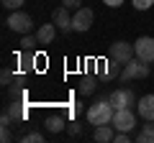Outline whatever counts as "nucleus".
I'll return each instance as SVG.
<instances>
[{"instance_id": "25", "label": "nucleus", "mask_w": 154, "mask_h": 143, "mask_svg": "<svg viewBox=\"0 0 154 143\" xmlns=\"http://www.w3.org/2000/svg\"><path fill=\"white\" fill-rule=\"evenodd\" d=\"M80 3H82V0H62V5L69 8V10H80Z\"/></svg>"}, {"instance_id": "22", "label": "nucleus", "mask_w": 154, "mask_h": 143, "mask_svg": "<svg viewBox=\"0 0 154 143\" xmlns=\"http://www.w3.org/2000/svg\"><path fill=\"white\" fill-rule=\"evenodd\" d=\"M67 133H69V136H80V133H82V128H80V123H77V120L67 123Z\"/></svg>"}, {"instance_id": "11", "label": "nucleus", "mask_w": 154, "mask_h": 143, "mask_svg": "<svg viewBox=\"0 0 154 143\" xmlns=\"http://www.w3.org/2000/svg\"><path fill=\"white\" fill-rule=\"evenodd\" d=\"M57 36V23H44V26H38L36 28V39L38 44H51Z\"/></svg>"}, {"instance_id": "7", "label": "nucleus", "mask_w": 154, "mask_h": 143, "mask_svg": "<svg viewBox=\"0 0 154 143\" xmlns=\"http://www.w3.org/2000/svg\"><path fill=\"white\" fill-rule=\"evenodd\" d=\"M134 49H136V56L141 61H146V64L154 61V39L152 36H139L136 44H134Z\"/></svg>"}, {"instance_id": "6", "label": "nucleus", "mask_w": 154, "mask_h": 143, "mask_svg": "<svg viewBox=\"0 0 154 143\" xmlns=\"http://www.w3.org/2000/svg\"><path fill=\"white\" fill-rule=\"evenodd\" d=\"M108 102L113 105L116 110H121V107H134L139 100H136V95H134V89L123 87V89H113V92L108 95Z\"/></svg>"}, {"instance_id": "10", "label": "nucleus", "mask_w": 154, "mask_h": 143, "mask_svg": "<svg viewBox=\"0 0 154 143\" xmlns=\"http://www.w3.org/2000/svg\"><path fill=\"white\" fill-rule=\"evenodd\" d=\"M136 107H139V115H141L144 120L154 123V95H144V97L136 102Z\"/></svg>"}, {"instance_id": "2", "label": "nucleus", "mask_w": 154, "mask_h": 143, "mask_svg": "<svg viewBox=\"0 0 154 143\" xmlns=\"http://www.w3.org/2000/svg\"><path fill=\"white\" fill-rule=\"evenodd\" d=\"M141 77H149V64L141 61L139 56H134L128 64L121 66V82H131V79H141Z\"/></svg>"}, {"instance_id": "24", "label": "nucleus", "mask_w": 154, "mask_h": 143, "mask_svg": "<svg viewBox=\"0 0 154 143\" xmlns=\"http://www.w3.org/2000/svg\"><path fill=\"white\" fill-rule=\"evenodd\" d=\"M0 82L8 87V84L13 82V72H11V69H3V74H0Z\"/></svg>"}, {"instance_id": "23", "label": "nucleus", "mask_w": 154, "mask_h": 143, "mask_svg": "<svg viewBox=\"0 0 154 143\" xmlns=\"http://www.w3.org/2000/svg\"><path fill=\"white\" fill-rule=\"evenodd\" d=\"M113 141H116V143H128V141H131V136H128L126 130H116V138H113Z\"/></svg>"}, {"instance_id": "21", "label": "nucleus", "mask_w": 154, "mask_h": 143, "mask_svg": "<svg viewBox=\"0 0 154 143\" xmlns=\"http://www.w3.org/2000/svg\"><path fill=\"white\" fill-rule=\"evenodd\" d=\"M23 3H26V0H3V5H5L8 10H21Z\"/></svg>"}, {"instance_id": "19", "label": "nucleus", "mask_w": 154, "mask_h": 143, "mask_svg": "<svg viewBox=\"0 0 154 143\" xmlns=\"http://www.w3.org/2000/svg\"><path fill=\"white\" fill-rule=\"evenodd\" d=\"M21 141H26V143H41V141H44V136H41V133H26V136H23L21 138Z\"/></svg>"}, {"instance_id": "14", "label": "nucleus", "mask_w": 154, "mask_h": 143, "mask_svg": "<svg viewBox=\"0 0 154 143\" xmlns=\"http://www.w3.org/2000/svg\"><path fill=\"white\" fill-rule=\"evenodd\" d=\"M134 141H136V143H154V125H152V120H146V125L136 133Z\"/></svg>"}, {"instance_id": "9", "label": "nucleus", "mask_w": 154, "mask_h": 143, "mask_svg": "<svg viewBox=\"0 0 154 143\" xmlns=\"http://www.w3.org/2000/svg\"><path fill=\"white\" fill-rule=\"evenodd\" d=\"M51 21L57 23V28L59 31H72V16H69V8H54V13H51Z\"/></svg>"}, {"instance_id": "8", "label": "nucleus", "mask_w": 154, "mask_h": 143, "mask_svg": "<svg viewBox=\"0 0 154 143\" xmlns=\"http://www.w3.org/2000/svg\"><path fill=\"white\" fill-rule=\"evenodd\" d=\"M90 26H93V10H90V8L75 10V16H72V31L85 33V31H90Z\"/></svg>"}, {"instance_id": "3", "label": "nucleus", "mask_w": 154, "mask_h": 143, "mask_svg": "<svg viewBox=\"0 0 154 143\" xmlns=\"http://www.w3.org/2000/svg\"><path fill=\"white\" fill-rule=\"evenodd\" d=\"M134 56H136V49H134L131 44H126V41H116V44L110 46V51H108V59H110V61H116L118 66L128 64Z\"/></svg>"}, {"instance_id": "18", "label": "nucleus", "mask_w": 154, "mask_h": 143, "mask_svg": "<svg viewBox=\"0 0 154 143\" xmlns=\"http://www.w3.org/2000/svg\"><path fill=\"white\" fill-rule=\"evenodd\" d=\"M36 44H38L36 36H31V33H23V41H21V49H23V51H31Z\"/></svg>"}, {"instance_id": "16", "label": "nucleus", "mask_w": 154, "mask_h": 143, "mask_svg": "<svg viewBox=\"0 0 154 143\" xmlns=\"http://www.w3.org/2000/svg\"><path fill=\"white\" fill-rule=\"evenodd\" d=\"M95 89H98V79L95 77H82L80 79V92L82 95H93Z\"/></svg>"}, {"instance_id": "1", "label": "nucleus", "mask_w": 154, "mask_h": 143, "mask_svg": "<svg viewBox=\"0 0 154 143\" xmlns=\"http://www.w3.org/2000/svg\"><path fill=\"white\" fill-rule=\"evenodd\" d=\"M113 112H116V107L108 102V100H103V102L90 105L85 115H88V123H90V125H105V123L113 120Z\"/></svg>"}, {"instance_id": "13", "label": "nucleus", "mask_w": 154, "mask_h": 143, "mask_svg": "<svg viewBox=\"0 0 154 143\" xmlns=\"http://www.w3.org/2000/svg\"><path fill=\"white\" fill-rule=\"evenodd\" d=\"M8 115H11V120L13 123H21V120H26V105H21V102H13V105H8Z\"/></svg>"}, {"instance_id": "20", "label": "nucleus", "mask_w": 154, "mask_h": 143, "mask_svg": "<svg viewBox=\"0 0 154 143\" xmlns=\"http://www.w3.org/2000/svg\"><path fill=\"white\" fill-rule=\"evenodd\" d=\"M131 3H134L136 10H149V8L154 5V0H131Z\"/></svg>"}, {"instance_id": "15", "label": "nucleus", "mask_w": 154, "mask_h": 143, "mask_svg": "<svg viewBox=\"0 0 154 143\" xmlns=\"http://www.w3.org/2000/svg\"><path fill=\"white\" fill-rule=\"evenodd\" d=\"M64 125H67V120L62 115H51L49 120H46V130L49 133H59V130H64Z\"/></svg>"}, {"instance_id": "26", "label": "nucleus", "mask_w": 154, "mask_h": 143, "mask_svg": "<svg viewBox=\"0 0 154 143\" xmlns=\"http://www.w3.org/2000/svg\"><path fill=\"white\" fill-rule=\"evenodd\" d=\"M103 3H105L108 8H121V5H123V0H103Z\"/></svg>"}, {"instance_id": "4", "label": "nucleus", "mask_w": 154, "mask_h": 143, "mask_svg": "<svg viewBox=\"0 0 154 143\" xmlns=\"http://www.w3.org/2000/svg\"><path fill=\"white\" fill-rule=\"evenodd\" d=\"M110 125L116 128V130H126L131 133L134 128H136V115H134L131 107H121V110L113 112V120H110Z\"/></svg>"}, {"instance_id": "17", "label": "nucleus", "mask_w": 154, "mask_h": 143, "mask_svg": "<svg viewBox=\"0 0 154 143\" xmlns=\"http://www.w3.org/2000/svg\"><path fill=\"white\" fill-rule=\"evenodd\" d=\"M33 64H36V56H31V54H21V72H31Z\"/></svg>"}, {"instance_id": "27", "label": "nucleus", "mask_w": 154, "mask_h": 143, "mask_svg": "<svg viewBox=\"0 0 154 143\" xmlns=\"http://www.w3.org/2000/svg\"><path fill=\"white\" fill-rule=\"evenodd\" d=\"M0 138H3L5 143H8V141L13 138V136H11V130H8V125H3V133H0Z\"/></svg>"}, {"instance_id": "12", "label": "nucleus", "mask_w": 154, "mask_h": 143, "mask_svg": "<svg viewBox=\"0 0 154 143\" xmlns=\"http://www.w3.org/2000/svg\"><path fill=\"white\" fill-rule=\"evenodd\" d=\"M116 138V128L110 125V123H105V125H95V141L98 143H110Z\"/></svg>"}, {"instance_id": "5", "label": "nucleus", "mask_w": 154, "mask_h": 143, "mask_svg": "<svg viewBox=\"0 0 154 143\" xmlns=\"http://www.w3.org/2000/svg\"><path fill=\"white\" fill-rule=\"evenodd\" d=\"M8 28L11 31H16V33H31L33 31V21H31V16L28 13H23V10H13L11 16H8Z\"/></svg>"}]
</instances>
